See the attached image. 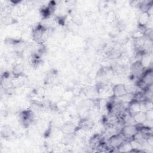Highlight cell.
<instances>
[{
    "mask_svg": "<svg viewBox=\"0 0 153 153\" xmlns=\"http://www.w3.org/2000/svg\"><path fill=\"white\" fill-rule=\"evenodd\" d=\"M137 131L138 130L136 125L126 124L122 128L121 133L124 138H132Z\"/></svg>",
    "mask_w": 153,
    "mask_h": 153,
    "instance_id": "6da1fadb",
    "label": "cell"
},
{
    "mask_svg": "<svg viewBox=\"0 0 153 153\" xmlns=\"http://www.w3.org/2000/svg\"><path fill=\"white\" fill-rule=\"evenodd\" d=\"M124 137L121 134H114L109 139V143L112 148H119L124 141Z\"/></svg>",
    "mask_w": 153,
    "mask_h": 153,
    "instance_id": "7a4b0ae2",
    "label": "cell"
},
{
    "mask_svg": "<svg viewBox=\"0 0 153 153\" xmlns=\"http://www.w3.org/2000/svg\"><path fill=\"white\" fill-rule=\"evenodd\" d=\"M112 91L113 95L118 98L121 97L122 96L127 93L125 85L123 84H115L112 87Z\"/></svg>",
    "mask_w": 153,
    "mask_h": 153,
    "instance_id": "3957f363",
    "label": "cell"
},
{
    "mask_svg": "<svg viewBox=\"0 0 153 153\" xmlns=\"http://www.w3.org/2000/svg\"><path fill=\"white\" fill-rule=\"evenodd\" d=\"M141 79L148 85L151 86L152 85V81H153V74L152 70L149 69L145 72H143Z\"/></svg>",
    "mask_w": 153,
    "mask_h": 153,
    "instance_id": "277c9868",
    "label": "cell"
},
{
    "mask_svg": "<svg viewBox=\"0 0 153 153\" xmlns=\"http://www.w3.org/2000/svg\"><path fill=\"white\" fill-rule=\"evenodd\" d=\"M151 16H149L147 13L145 12H142L137 17V21H138V24L140 26H144L146 25L150 19H151Z\"/></svg>",
    "mask_w": 153,
    "mask_h": 153,
    "instance_id": "5b68a950",
    "label": "cell"
},
{
    "mask_svg": "<svg viewBox=\"0 0 153 153\" xmlns=\"http://www.w3.org/2000/svg\"><path fill=\"white\" fill-rule=\"evenodd\" d=\"M25 69V66L22 63H16L14 65L12 68V72L14 75V77H17L22 75L24 73Z\"/></svg>",
    "mask_w": 153,
    "mask_h": 153,
    "instance_id": "8992f818",
    "label": "cell"
},
{
    "mask_svg": "<svg viewBox=\"0 0 153 153\" xmlns=\"http://www.w3.org/2000/svg\"><path fill=\"white\" fill-rule=\"evenodd\" d=\"M135 123L137 124H143L146 120L145 113L142 112H138L132 115Z\"/></svg>",
    "mask_w": 153,
    "mask_h": 153,
    "instance_id": "52a82bcc",
    "label": "cell"
}]
</instances>
